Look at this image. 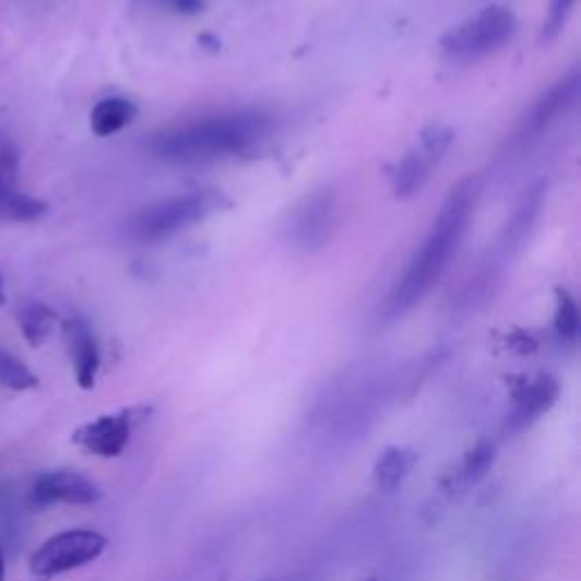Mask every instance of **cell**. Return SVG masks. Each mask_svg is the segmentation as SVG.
Instances as JSON below:
<instances>
[{"label":"cell","mask_w":581,"mask_h":581,"mask_svg":"<svg viewBox=\"0 0 581 581\" xmlns=\"http://www.w3.org/2000/svg\"><path fill=\"white\" fill-rule=\"evenodd\" d=\"M341 198L332 187L309 191L290 210L286 239L300 252H318L332 244L341 225Z\"/></svg>","instance_id":"obj_5"},{"label":"cell","mask_w":581,"mask_h":581,"mask_svg":"<svg viewBox=\"0 0 581 581\" xmlns=\"http://www.w3.org/2000/svg\"><path fill=\"white\" fill-rule=\"evenodd\" d=\"M109 541L94 530H69L48 538L31 559L37 577H57L90 566L107 549Z\"/></svg>","instance_id":"obj_7"},{"label":"cell","mask_w":581,"mask_h":581,"mask_svg":"<svg viewBox=\"0 0 581 581\" xmlns=\"http://www.w3.org/2000/svg\"><path fill=\"white\" fill-rule=\"evenodd\" d=\"M577 98H579V73L572 71L570 75L552 84L549 90L530 107L525 119L520 123L518 141L525 143L541 137L547 128L564 119V116L577 105Z\"/></svg>","instance_id":"obj_8"},{"label":"cell","mask_w":581,"mask_h":581,"mask_svg":"<svg viewBox=\"0 0 581 581\" xmlns=\"http://www.w3.org/2000/svg\"><path fill=\"white\" fill-rule=\"evenodd\" d=\"M100 488L78 471H48L42 473L31 488V502L35 507L52 505H96Z\"/></svg>","instance_id":"obj_9"},{"label":"cell","mask_w":581,"mask_h":581,"mask_svg":"<svg viewBox=\"0 0 581 581\" xmlns=\"http://www.w3.org/2000/svg\"><path fill=\"white\" fill-rule=\"evenodd\" d=\"M545 200H547V180H538L522 193L502 232V246L507 254H518L525 250L545 210Z\"/></svg>","instance_id":"obj_11"},{"label":"cell","mask_w":581,"mask_h":581,"mask_svg":"<svg viewBox=\"0 0 581 581\" xmlns=\"http://www.w3.org/2000/svg\"><path fill=\"white\" fill-rule=\"evenodd\" d=\"M273 132V116L264 109H232L166 128L149 141V153L166 164L200 166L254 151Z\"/></svg>","instance_id":"obj_2"},{"label":"cell","mask_w":581,"mask_h":581,"mask_svg":"<svg viewBox=\"0 0 581 581\" xmlns=\"http://www.w3.org/2000/svg\"><path fill=\"white\" fill-rule=\"evenodd\" d=\"M48 214V205L39 198L16 191L14 187L0 189V221L3 223H37Z\"/></svg>","instance_id":"obj_16"},{"label":"cell","mask_w":581,"mask_h":581,"mask_svg":"<svg viewBox=\"0 0 581 581\" xmlns=\"http://www.w3.org/2000/svg\"><path fill=\"white\" fill-rule=\"evenodd\" d=\"M134 427V412L123 410L119 414H107L98 416L92 423H84L73 431V443L84 448L86 452H92L103 459H114L121 456L123 450L130 443Z\"/></svg>","instance_id":"obj_10"},{"label":"cell","mask_w":581,"mask_h":581,"mask_svg":"<svg viewBox=\"0 0 581 581\" xmlns=\"http://www.w3.org/2000/svg\"><path fill=\"white\" fill-rule=\"evenodd\" d=\"M515 31L518 21L511 8L488 5L450 27L439 42V50L443 60L450 64H477L502 50L513 39Z\"/></svg>","instance_id":"obj_4"},{"label":"cell","mask_w":581,"mask_h":581,"mask_svg":"<svg viewBox=\"0 0 581 581\" xmlns=\"http://www.w3.org/2000/svg\"><path fill=\"white\" fill-rule=\"evenodd\" d=\"M57 318L60 316L42 303L23 305L19 311V328L23 332V339L33 347L44 345L57 325Z\"/></svg>","instance_id":"obj_17"},{"label":"cell","mask_w":581,"mask_h":581,"mask_svg":"<svg viewBox=\"0 0 581 581\" xmlns=\"http://www.w3.org/2000/svg\"><path fill=\"white\" fill-rule=\"evenodd\" d=\"M454 143V130L441 123H431L420 132V141L395 166L391 189L393 198L412 200L429 182L431 170L443 162L450 145Z\"/></svg>","instance_id":"obj_6"},{"label":"cell","mask_w":581,"mask_h":581,"mask_svg":"<svg viewBox=\"0 0 581 581\" xmlns=\"http://www.w3.org/2000/svg\"><path fill=\"white\" fill-rule=\"evenodd\" d=\"M137 119V105L130 98L111 96L92 109V132L96 137H111Z\"/></svg>","instance_id":"obj_15"},{"label":"cell","mask_w":581,"mask_h":581,"mask_svg":"<svg viewBox=\"0 0 581 581\" xmlns=\"http://www.w3.org/2000/svg\"><path fill=\"white\" fill-rule=\"evenodd\" d=\"M8 296H5V286H3V275H0V307H5Z\"/></svg>","instance_id":"obj_23"},{"label":"cell","mask_w":581,"mask_h":581,"mask_svg":"<svg viewBox=\"0 0 581 581\" xmlns=\"http://www.w3.org/2000/svg\"><path fill=\"white\" fill-rule=\"evenodd\" d=\"M493 461H496V446L490 441H479L473 450L466 452V456H463L454 482L463 488L477 484L488 473Z\"/></svg>","instance_id":"obj_18"},{"label":"cell","mask_w":581,"mask_h":581,"mask_svg":"<svg viewBox=\"0 0 581 581\" xmlns=\"http://www.w3.org/2000/svg\"><path fill=\"white\" fill-rule=\"evenodd\" d=\"M418 463V452L406 446H391L380 456H377L372 466V482L377 490L393 493L398 490L406 477L412 475Z\"/></svg>","instance_id":"obj_14"},{"label":"cell","mask_w":581,"mask_h":581,"mask_svg":"<svg viewBox=\"0 0 581 581\" xmlns=\"http://www.w3.org/2000/svg\"><path fill=\"white\" fill-rule=\"evenodd\" d=\"M0 384L12 391H31L39 387V377L21 359L0 351Z\"/></svg>","instance_id":"obj_19"},{"label":"cell","mask_w":581,"mask_h":581,"mask_svg":"<svg viewBox=\"0 0 581 581\" xmlns=\"http://www.w3.org/2000/svg\"><path fill=\"white\" fill-rule=\"evenodd\" d=\"M64 339L69 345V355L73 361L78 384L82 389H94L100 370V345L94 330L84 318L73 316L64 323Z\"/></svg>","instance_id":"obj_13"},{"label":"cell","mask_w":581,"mask_h":581,"mask_svg":"<svg viewBox=\"0 0 581 581\" xmlns=\"http://www.w3.org/2000/svg\"><path fill=\"white\" fill-rule=\"evenodd\" d=\"M579 307L568 288H557V309H555V332L564 341H574L579 334Z\"/></svg>","instance_id":"obj_20"},{"label":"cell","mask_w":581,"mask_h":581,"mask_svg":"<svg viewBox=\"0 0 581 581\" xmlns=\"http://www.w3.org/2000/svg\"><path fill=\"white\" fill-rule=\"evenodd\" d=\"M484 191V180L477 173L461 178L443 200V205L436 214L427 237L420 250L412 257L410 266L404 269L402 277L393 286L391 296L387 300V318H400L410 313L416 305L436 286L446 271L450 269V261L459 252L463 239L469 235V227L475 218L477 202Z\"/></svg>","instance_id":"obj_1"},{"label":"cell","mask_w":581,"mask_h":581,"mask_svg":"<svg viewBox=\"0 0 581 581\" xmlns=\"http://www.w3.org/2000/svg\"><path fill=\"white\" fill-rule=\"evenodd\" d=\"M561 387L557 377L538 375L536 380L527 382L513 398V410L509 416V427L513 431H522L541 420L552 406L557 404Z\"/></svg>","instance_id":"obj_12"},{"label":"cell","mask_w":581,"mask_h":581,"mask_svg":"<svg viewBox=\"0 0 581 581\" xmlns=\"http://www.w3.org/2000/svg\"><path fill=\"white\" fill-rule=\"evenodd\" d=\"M229 205L218 189H198L170 195L134 212L126 223V237L134 244H162Z\"/></svg>","instance_id":"obj_3"},{"label":"cell","mask_w":581,"mask_h":581,"mask_svg":"<svg viewBox=\"0 0 581 581\" xmlns=\"http://www.w3.org/2000/svg\"><path fill=\"white\" fill-rule=\"evenodd\" d=\"M0 581H5V557H3V552H0Z\"/></svg>","instance_id":"obj_24"},{"label":"cell","mask_w":581,"mask_h":581,"mask_svg":"<svg viewBox=\"0 0 581 581\" xmlns=\"http://www.w3.org/2000/svg\"><path fill=\"white\" fill-rule=\"evenodd\" d=\"M155 3L180 16H195L200 12H205L208 8V0H155Z\"/></svg>","instance_id":"obj_22"},{"label":"cell","mask_w":581,"mask_h":581,"mask_svg":"<svg viewBox=\"0 0 581 581\" xmlns=\"http://www.w3.org/2000/svg\"><path fill=\"white\" fill-rule=\"evenodd\" d=\"M574 5H577V0H552L549 14L543 23V37L545 39H555L564 31Z\"/></svg>","instance_id":"obj_21"}]
</instances>
